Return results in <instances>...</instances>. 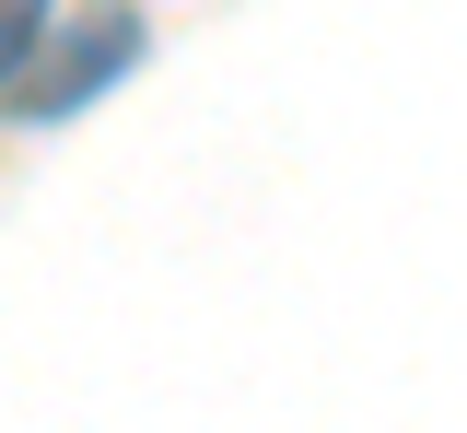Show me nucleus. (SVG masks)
<instances>
[{"label":"nucleus","mask_w":467,"mask_h":433,"mask_svg":"<svg viewBox=\"0 0 467 433\" xmlns=\"http://www.w3.org/2000/svg\"><path fill=\"white\" fill-rule=\"evenodd\" d=\"M129 48H140V24H129V12L82 24V59H70V70H47V82H24V106H36V118H58V106H70V94H94V82H106Z\"/></svg>","instance_id":"f257e3e1"},{"label":"nucleus","mask_w":467,"mask_h":433,"mask_svg":"<svg viewBox=\"0 0 467 433\" xmlns=\"http://www.w3.org/2000/svg\"><path fill=\"white\" fill-rule=\"evenodd\" d=\"M47 48V0H0V82Z\"/></svg>","instance_id":"f03ea898"}]
</instances>
